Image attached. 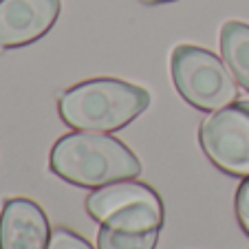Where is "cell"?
<instances>
[{"mask_svg": "<svg viewBox=\"0 0 249 249\" xmlns=\"http://www.w3.org/2000/svg\"><path fill=\"white\" fill-rule=\"evenodd\" d=\"M221 53L236 82L249 90V24L238 20H227L223 24Z\"/></svg>", "mask_w": 249, "mask_h": 249, "instance_id": "8", "label": "cell"}, {"mask_svg": "<svg viewBox=\"0 0 249 249\" xmlns=\"http://www.w3.org/2000/svg\"><path fill=\"white\" fill-rule=\"evenodd\" d=\"M179 95L198 110H221L238 99V86L221 57L196 44H179L170 57Z\"/></svg>", "mask_w": 249, "mask_h": 249, "instance_id": "3", "label": "cell"}, {"mask_svg": "<svg viewBox=\"0 0 249 249\" xmlns=\"http://www.w3.org/2000/svg\"><path fill=\"white\" fill-rule=\"evenodd\" d=\"M47 249H93L86 238L75 234L69 227H55L51 231V240H49Z\"/></svg>", "mask_w": 249, "mask_h": 249, "instance_id": "9", "label": "cell"}, {"mask_svg": "<svg viewBox=\"0 0 249 249\" xmlns=\"http://www.w3.org/2000/svg\"><path fill=\"white\" fill-rule=\"evenodd\" d=\"M198 141L221 172L249 174V102H234L203 119Z\"/></svg>", "mask_w": 249, "mask_h": 249, "instance_id": "4", "label": "cell"}, {"mask_svg": "<svg viewBox=\"0 0 249 249\" xmlns=\"http://www.w3.org/2000/svg\"><path fill=\"white\" fill-rule=\"evenodd\" d=\"M234 207H236V218H238L240 230L249 236V174L240 181L238 190H236Z\"/></svg>", "mask_w": 249, "mask_h": 249, "instance_id": "10", "label": "cell"}, {"mask_svg": "<svg viewBox=\"0 0 249 249\" xmlns=\"http://www.w3.org/2000/svg\"><path fill=\"white\" fill-rule=\"evenodd\" d=\"M97 249H155L163 227L159 194L110 212L99 223Z\"/></svg>", "mask_w": 249, "mask_h": 249, "instance_id": "5", "label": "cell"}, {"mask_svg": "<svg viewBox=\"0 0 249 249\" xmlns=\"http://www.w3.org/2000/svg\"><path fill=\"white\" fill-rule=\"evenodd\" d=\"M141 2H146V5H159V2H174V0H141Z\"/></svg>", "mask_w": 249, "mask_h": 249, "instance_id": "11", "label": "cell"}, {"mask_svg": "<svg viewBox=\"0 0 249 249\" xmlns=\"http://www.w3.org/2000/svg\"><path fill=\"white\" fill-rule=\"evenodd\" d=\"M60 9V0H0V49H20L47 36Z\"/></svg>", "mask_w": 249, "mask_h": 249, "instance_id": "6", "label": "cell"}, {"mask_svg": "<svg viewBox=\"0 0 249 249\" xmlns=\"http://www.w3.org/2000/svg\"><path fill=\"white\" fill-rule=\"evenodd\" d=\"M51 225L31 198H7L0 212V249H47Z\"/></svg>", "mask_w": 249, "mask_h": 249, "instance_id": "7", "label": "cell"}, {"mask_svg": "<svg viewBox=\"0 0 249 249\" xmlns=\"http://www.w3.org/2000/svg\"><path fill=\"white\" fill-rule=\"evenodd\" d=\"M150 106V93L115 77H95L60 95L57 113L66 126L86 132H113Z\"/></svg>", "mask_w": 249, "mask_h": 249, "instance_id": "2", "label": "cell"}, {"mask_svg": "<svg viewBox=\"0 0 249 249\" xmlns=\"http://www.w3.org/2000/svg\"><path fill=\"white\" fill-rule=\"evenodd\" d=\"M49 168L80 188H102L141 174V161L124 141L106 132H69L55 141Z\"/></svg>", "mask_w": 249, "mask_h": 249, "instance_id": "1", "label": "cell"}]
</instances>
